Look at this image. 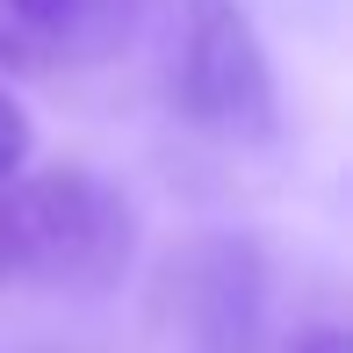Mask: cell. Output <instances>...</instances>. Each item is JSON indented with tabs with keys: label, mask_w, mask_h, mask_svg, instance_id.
<instances>
[{
	"label": "cell",
	"mask_w": 353,
	"mask_h": 353,
	"mask_svg": "<svg viewBox=\"0 0 353 353\" xmlns=\"http://www.w3.org/2000/svg\"><path fill=\"white\" fill-rule=\"evenodd\" d=\"M137 260V210L94 166L0 181V296H101Z\"/></svg>",
	"instance_id": "6da1fadb"
},
{
	"label": "cell",
	"mask_w": 353,
	"mask_h": 353,
	"mask_svg": "<svg viewBox=\"0 0 353 353\" xmlns=\"http://www.w3.org/2000/svg\"><path fill=\"white\" fill-rule=\"evenodd\" d=\"M166 101L188 130H202L216 144H267L281 130L274 65H267V43L238 0H181Z\"/></svg>",
	"instance_id": "7a4b0ae2"
},
{
	"label": "cell",
	"mask_w": 353,
	"mask_h": 353,
	"mask_svg": "<svg viewBox=\"0 0 353 353\" xmlns=\"http://www.w3.org/2000/svg\"><path fill=\"white\" fill-rule=\"evenodd\" d=\"M159 325L173 353H260L267 346V260L245 231H202L159 274Z\"/></svg>",
	"instance_id": "3957f363"
},
{
	"label": "cell",
	"mask_w": 353,
	"mask_h": 353,
	"mask_svg": "<svg viewBox=\"0 0 353 353\" xmlns=\"http://www.w3.org/2000/svg\"><path fill=\"white\" fill-rule=\"evenodd\" d=\"M137 29V0H0L8 72H87L116 58Z\"/></svg>",
	"instance_id": "277c9868"
},
{
	"label": "cell",
	"mask_w": 353,
	"mask_h": 353,
	"mask_svg": "<svg viewBox=\"0 0 353 353\" xmlns=\"http://www.w3.org/2000/svg\"><path fill=\"white\" fill-rule=\"evenodd\" d=\"M22 159H29V116H22V101L0 87V181H8Z\"/></svg>",
	"instance_id": "5b68a950"
},
{
	"label": "cell",
	"mask_w": 353,
	"mask_h": 353,
	"mask_svg": "<svg viewBox=\"0 0 353 353\" xmlns=\"http://www.w3.org/2000/svg\"><path fill=\"white\" fill-rule=\"evenodd\" d=\"M288 353H346V332H339V325H310Z\"/></svg>",
	"instance_id": "8992f818"
}]
</instances>
